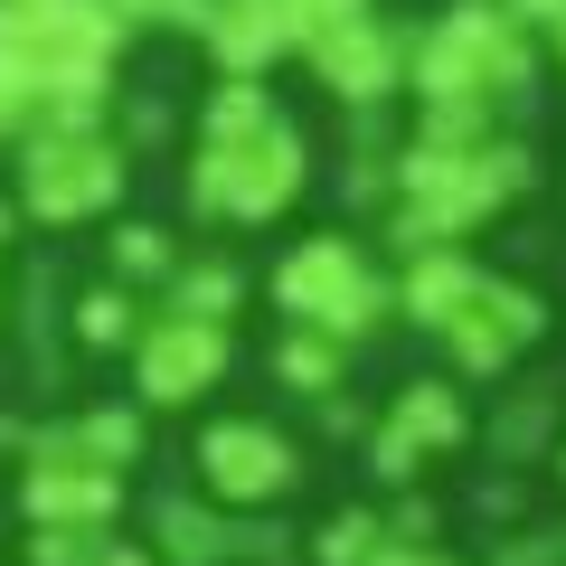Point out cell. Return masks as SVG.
Listing matches in <instances>:
<instances>
[{"mask_svg":"<svg viewBox=\"0 0 566 566\" xmlns=\"http://www.w3.org/2000/svg\"><path fill=\"white\" fill-rule=\"evenodd\" d=\"M547 48H557V66H566V10H557V20H547Z\"/></svg>","mask_w":566,"mask_h":566,"instance_id":"obj_30","label":"cell"},{"mask_svg":"<svg viewBox=\"0 0 566 566\" xmlns=\"http://www.w3.org/2000/svg\"><path fill=\"white\" fill-rule=\"evenodd\" d=\"M293 482H303V453L283 444V424L227 416V424L199 434V491L218 510H264V501H283Z\"/></svg>","mask_w":566,"mask_h":566,"instance_id":"obj_6","label":"cell"},{"mask_svg":"<svg viewBox=\"0 0 566 566\" xmlns=\"http://www.w3.org/2000/svg\"><path fill=\"white\" fill-rule=\"evenodd\" d=\"M245 303V274L227 255H180L161 274V312H180V322H237Z\"/></svg>","mask_w":566,"mask_h":566,"instance_id":"obj_16","label":"cell"},{"mask_svg":"<svg viewBox=\"0 0 566 566\" xmlns=\"http://www.w3.org/2000/svg\"><path fill=\"white\" fill-rule=\"evenodd\" d=\"M491 566H566V528H538V538H510Z\"/></svg>","mask_w":566,"mask_h":566,"instance_id":"obj_27","label":"cell"},{"mask_svg":"<svg viewBox=\"0 0 566 566\" xmlns=\"http://www.w3.org/2000/svg\"><path fill=\"white\" fill-rule=\"evenodd\" d=\"M123 199V151L104 142V123H48L20 142V208L48 227L104 218Z\"/></svg>","mask_w":566,"mask_h":566,"instance_id":"obj_5","label":"cell"},{"mask_svg":"<svg viewBox=\"0 0 566 566\" xmlns=\"http://www.w3.org/2000/svg\"><path fill=\"white\" fill-rule=\"evenodd\" d=\"M547 463H557V482H566V444H557V453H547Z\"/></svg>","mask_w":566,"mask_h":566,"instance_id":"obj_31","label":"cell"},{"mask_svg":"<svg viewBox=\"0 0 566 566\" xmlns=\"http://www.w3.org/2000/svg\"><path fill=\"white\" fill-rule=\"evenodd\" d=\"M303 180H312L303 123L264 114L255 133L199 142V161H189V208H199V218H218V227H274L283 208L303 199Z\"/></svg>","mask_w":566,"mask_h":566,"instance_id":"obj_3","label":"cell"},{"mask_svg":"<svg viewBox=\"0 0 566 566\" xmlns=\"http://www.w3.org/2000/svg\"><path fill=\"white\" fill-rule=\"evenodd\" d=\"M274 303H283V322L359 340V331H378V312H397V283L368 274V255L349 237H303V245H283V264H274Z\"/></svg>","mask_w":566,"mask_h":566,"instance_id":"obj_4","label":"cell"},{"mask_svg":"<svg viewBox=\"0 0 566 566\" xmlns=\"http://www.w3.org/2000/svg\"><path fill=\"white\" fill-rule=\"evenodd\" d=\"M340 349H349V340H331V331L293 322V331L274 340V378L293 387V397H340Z\"/></svg>","mask_w":566,"mask_h":566,"instance_id":"obj_17","label":"cell"},{"mask_svg":"<svg viewBox=\"0 0 566 566\" xmlns=\"http://www.w3.org/2000/svg\"><path fill=\"white\" fill-rule=\"evenodd\" d=\"M0 245H10V208H0Z\"/></svg>","mask_w":566,"mask_h":566,"instance_id":"obj_32","label":"cell"},{"mask_svg":"<svg viewBox=\"0 0 566 566\" xmlns=\"http://www.w3.org/2000/svg\"><path fill=\"white\" fill-rule=\"evenodd\" d=\"M501 10H510V20H538V29H547V20L566 10V0H501Z\"/></svg>","mask_w":566,"mask_h":566,"instance_id":"obj_29","label":"cell"},{"mask_svg":"<svg viewBox=\"0 0 566 566\" xmlns=\"http://www.w3.org/2000/svg\"><path fill=\"white\" fill-rule=\"evenodd\" d=\"M472 283H482V264H472L463 245H416V255H406V283H397V312L424 322V331H444Z\"/></svg>","mask_w":566,"mask_h":566,"instance_id":"obj_14","label":"cell"},{"mask_svg":"<svg viewBox=\"0 0 566 566\" xmlns=\"http://www.w3.org/2000/svg\"><path fill=\"white\" fill-rule=\"evenodd\" d=\"M114 510H123V472L48 453V444L20 453V520L29 528H114Z\"/></svg>","mask_w":566,"mask_h":566,"instance_id":"obj_11","label":"cell"},{"mask_svg":"<svg viewBox=\"0 0 566 566\" xmlns=\"http://www.w3.org/2000/svg\"><path fill=\"white\" fill-rule=\"evenodd\" d=\"M123 10L114 0H0V48L10 57H29V66H114V48H123Z\"/></svg>","mask_w":566,"mask_h":566,"instance_id":"obj_7","label":"cell"},{"mask_svg":"<svg viewBox=\"0 0 566 566\" xmlns=\"http://www.w3.org/2000/svg\"><path fill=\"white\" fill-rule=\"evenodd\" d=\"M264 114H283V104L264 95V76H227L218 95L199 104V142H218V133H255Z\"/></svg>","mask_w":566,"mask_h":566,"instance_id":"obj_20","label":"cell"},{"mask_svg":"<svg viewBox=\"0 0 566 566\" xmlns=\"http://www.w3.org/2000/svg\"><path fill=\"white\" fill-rule=\"evenodd\" d=\"M85 566H151V547H114V538H95V547H85Z\"/></svg>","mask_w":566,"mask_h":566,"instance_id":"obj_28","label":"cell"},{"mask_svg":"<svg viewBox=\"0 0 566 566\" xmlns=\"http://www.w3.org/2000/svg\"><path fill=\"white\" fill-rule=\"evenodd\" d=\"M76 340L85 349H123V340H133V293H123V283L76 293Z\"/></svg>","mask_w":566,"mask_h":566,"instance_id":"obj_22","label":"cell"},{"mask_svg":"<svg viewBox=\"0 0 566 566\" xmlns=\"http://www.w3.org/2000/svg\"><path fill=\"white\" fill-rule=\"evenodd\" d=\"M170 264H180L170 227H114V283H161Z\"/></svg>","mask_w":566,"mask_h":566,"instance_id":"obj_21","label":"cell"},{"mask_svg":"<svg viewBox=\"0 0 566 566\" xmlns=\"http://www.w3.org/2000/svg\"><path fill=\"white\" fill-rule=\"evenodd\" d=\"M303 57H312V76H322V95H340V104H378V95H397V85H406V39L378 20V10L322 29Z\"/></svg>","mask_w":566,"mask_h":566,"instance_id":"obj_12","label":"cell"},{"mask_svg":"<svg viewBox=\"0 0 566 566\" xmlns=\"http://www.w3.org/2000/svg\"><path fill=\"white\" fill-rule=\"evenodd\" d=\"M39 123H48V66L0 48V142H29Z\"/></svg>","mask_w":566,"mask_h":566,"instance_id":"obj_19","label":"cell"},{"mask_svg":"<svg viewBox=\"0 0 566 566\" xmlns=\"http://www.w3.org/2000/svg\"><path fill=\"white\" fill-rule=\"evenodd\" d=\"M368 0H283V39L293 48H312L322 29H340V20H359Z\"/></svg>","mask_w":566,"mask_h":566,"instance_id":"obj_24","label":"cell"},{"mask_svg":"<svg viewBox=\"0 0 566 566\" xmlns=\"http://www.w3.org/2000/svg\"><path fill=\"white\" fill-rule=\"evenodd\" d=\"M453 444H472V406L453 397V378H416V387H397V406L368 434V472L378 482H416L424 453H453Z\"/></svg>","mask_w":566,"mask_h":566,"instance_id":"obj_10","label":"cell"},{"mask_svg":"<svg viewBox=\"0 0 566 566\" xmlns=\"http://www.w3.org/2000/svg\"><path fill=\"white\" fill-rule=\"evenodd\" d=\"M237 340L227 322H180V312H151L133 331V378H142V406H199L208 387L227 378Z\"/></svg>","mask_w":566,"mask_h":566,"instance_id":"obj_9","label":"cell"},{"mask_svg":"<svg viewBox=\"0 0 566 566\" xmlns=\"http://www.w3.org/2000/svg\"><path fill=\"white\" fill-rule=\"evenodd\" d=\"M378 538H387L378 510H340V520L312 538V557H322V566H368V557H378Z\"/></svg>","mask_w":566,"mask_h":566,"instance_id":"obj_23","label":"cell"},{"mask_svg":"<svg viewBox=\"0 0 566 566\" xmlns=\"http://www.w3.org/2000/svg\"><path fill=\"white\" fill-rule=\"evenodd\" d=\"M208 57L227 66V76H264V66L283 57V0H208V20H199Z\"/></svg>","mask_w":566,"mask_h":566,"instance_id":"obj_13","label":"cell"},{"mask_svg":"<svg viewBox=\"0 0 566 566\" xmlns=\"http://www.w3.org/2000/svg\"><path fill=\"white\" fill-rule=\"evenodd\" d=\"M538 331H547V303L528 293V283H510V274H491V264H482V283L453 303V322L434 331V340L453 349V368H463V378H501V368L520 359Z\"/></svg>","mask_w":566,"mask_h":566,"instance_id":"obj_8","label":"cell"},{"mask_svg":"<svg viewBox=\"0 0 566 566\" xmlns=\"http://www.w3.org/2000/svg\"><path fill=\"white\" fill-rule=\"evenodd\" d=\"M538 48H528V20H510L501 0H453L406 39V85L416 104H501L528 85Z\"/></svg>","mask_w":566,"mask_h":566,"instance_id":"obj_2","label":"cell"},{"mask_svg":"<svg viewBox=\"0 0 566 566\" xmlns=\"http://www.w3.org/2000/svg\"><path fill=\"white\" fill-rule=\"evenodd\" d=\"M528 189V151L501 133L482 142H406L397 161V245H463L501 199Z\"/></svg>","mask_w":566,"mask_h":566,"instance_id":"obj_1","label":"cell"},{"mask_svg":"<svg viewBox=\"0 0 566 566\" xmlns=\"http://www.w3.org/2000/svg\"><path fill=\"white\" fill-rule=\"evenodd\" d=\"M151 538H161V566H218V557H237V547H245L218 510H161Z\"/></svg>","mask_w":566,"mask_h":566,"instance_id":"obj_18","label":"cell"},{"mask_svg":"<svg viewBox=\"0 0 566 566\" xmlns=\"http://www.w3.org/2000/svg\"><path fill=\"white\" fill-rule=\"evenodd\" d=\"M29 444H48V453H76V463H104V472H133V453H142V416H133V406H95V416L39 424ZM29 444H20V453H29Z\"/></svg>","mask_w":566,"mask_h":566,"instance_id":"obj_15","label":"cell"},{"mask_svg":"<svg viewBox=\"0 0 566 566\" xmlns=\"http://www.w3.org/2000/svg\"><path fill=\"white\" fill-rule=\"evenodd\" d=\"M133 29H199L208 20V0H114Z\"/></svg>","mask_w":566,"mask_h":566,"instance_id":"obj_25","label":"cell"},{"mask_svg":"<svg viewBox=\"0 0 566 566\" xmlns=\"http://www.w3.org/2000/svg\"><path fill=\"white\" fill-rule=\"evenodd\" d=\"M538 444H547V397H528L501 416V453H538Z\"/></svg>","mask_w":566,"mask_h":566,"instance_id":"obj_26","label":"cell"}]
</instances>
